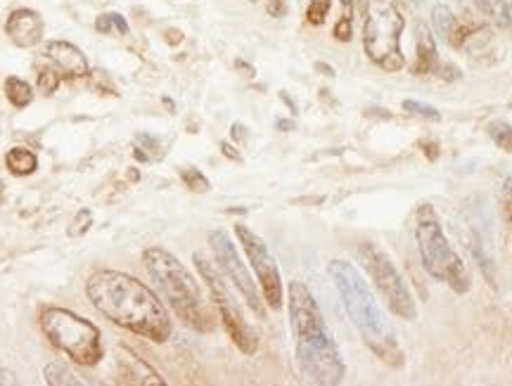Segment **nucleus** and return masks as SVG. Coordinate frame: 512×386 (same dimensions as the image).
I'll return each mask as SVG.
<instances>
[{"label":"nucleus","mask_w":512,"mask_h":386,"mask_svg":"<svg viewBox=\"0 0 512 386\" xmlns=\"http://www.w3.org/2000/svg\"><path fill=\"white\" fill-rule=\"evenodd\" d=\"M86 294L93 306L114 325L164 344L171 339L174 325L155 292L133 275L119 270H95L86 282Z\"/></svg>","instance_id":"1"},{"label":"nucleus","mask_w":512,"mask_h":386,"mask_svg":"<svg viewBox=\"0 0 512 386\" xmlns=\"http://www.w3.org/2000/svg\"><path fill=\"white\" fill-rule=\"evenodd\" d=\"M287 311H290V327L302 377L318 386L342 384L347 377V365L316 297L304 282L294 280L287 287Z\"/></svg>","instance_id":"2"},{"label":"nucleus","mask_w":512,"mask_h":386,"mask_svg":"<svg viewBox=\"0 0 512 386\" xmlns=\"http://www.w3.org/2000/svg\"><path fill=\"white\" fill-rule=\"evenodd\" d=\"M328 275L335 285L344 311H347L351 325L361 334L363 344L375 353L389 368H403V349L399 344L392 320L382 311L380 301L370 289L366 278L354 263L347 259H332L328 263Z\"/></svg>","instance_id":"3"},{"label":"nucleus","mask_w":512,"mask_h":386,"mask_svg":"<svg viewBox=\"0 0 512 386\" xmlns=\"http://www.w3.org/2000/svg\"><path fill=\"white\" fill-rule=\"evenodd\" d=\"M143 261L152 282L162 292L166 304L174 308L178 320H183V325L202 334L214 330V313L204 304L200 282L192 278L190 270L174 254L162 247H150L143 254Z\"/></svg>","instance_id":"4"},{"label":"nucleus","mask_w":512,"mask_h":386,"mask_svg":"<svg viewBox=\"0 0 512 386\" xmlns=\"http://www.w3.org/2000/svg\"><path fill=\"white\" fill-rule=\"evenodd\" d=\"M415 242L422 259V268L432 280L444 282L456 294H467L472 289V275L460 259L453 244L448 242L437 211L432 204H422L415 214Z\"/></svg>","instance_id":"5"},{"label":"nucleus","mask_w":512,"mask_h":386,"mask_svg":"<svg viewBox=\"0 0 512 386\" xmlns=\"http://www.w3.org/2000/svg\"><path fill=\"white\" fill-rule=\"evenodd\" d=\"M363 50L382 72L396 74L406 67L401 36L406 17L394 0H366L363 3Z\"/></svg>","instance_id":"6"},{"label":"nucleus","mask_w":512,"mask_h":386,"mask_svg":"<svg viewBox=\"0 0 512 386\" xmlns=\"http://www.w3.org/2000/svg\"><path fill=\"white\" fill-rule=\"evenodd\" d=\"M41 330L55 349L67 353L76 365H83V368L98 365L100 358L105 356L98 327L91 320L67 311V308H46L41 313Z\"/></svg>","instance_id":"7"},{"label":"nucleus","mask_w":512,"mask_h":386,"mask_svg":"<svg viewBox=\"0 0 512 386\" xmlns=\"http://www.w3.org/2000/svg\"><path fill=\"white\" fill-rule=\"evenodd\" d=\"M358 259H361L363 270L368 273L370 282L375 285L377 294H380L389 311L396 318L406 320V323H415L418 320V301H415L411 287L403 280L401 270L396 268L392 256L373 242H363L358 247Z\"/></svg>","instance_id":"8"},{"label":"nucleus","mask_w":512,"mask_h":386,"mask_svg":"<svg viewBox=\"0 0 512 386\" xmlns=\"http://www.w3.org/2000/svg\"><path fill=\"white\" fill-rule=\"evenodd\" d=\"M192 261H195V268L200 270L202 280L207 282L211 301H214L216 311H219L223 330H226L230 342L238 346V351L245 353V356H254V353L259 351V337H256L252 325H249L245 315H242L238 301H235L233 292H230L228 287V278L221 273V268H216L214 263L204 259L202 254L192 256Z\"/></svg>","instance_id":"9"},{"label":"nucleus","mask_w":512,"mask_h":386,"mask_svg":"<svg viewBox=\"0 0 512 386\" xmlns=\"http://www.w3.org/2000/svg\"><path fill=\"white\" fill-rule=\"evenodd\" d=\"M235 235H238L242 249H245L249 266H252L256 278H259L261 294H264L266 306L271 308V311H280L285 301V289H283V278H280V268L273 259L271 249H268V244L261 240L254 230H249L247 225L242 223L235 225Z\"/></svg>","instance_id":"10"},{"label":"nucleus","mask_w":512,"mask_h":386,"mask_svg":"<svg viewBox=\"0 0 512 386\" xmlns=\"http://www.w3.org/2000/svg\"><path fill=\"white\" fill-rule=\"evenodd\" d=\"M209 247H211V252H214V259H216V263H219L221 273L226 275L228 282H233V287L242 294V299L247 301V306L252 308V313L256 315V318L264 320L266 318V306H264L266 301H261L259 287H256V282L252 280V275H249L247 266L242 263L238 249H235V244L230 242L228 233H223V230H211Z\"/></svg>","instance_id":"11"},{"label":"nucleus","mask_w":512,"mask_h":386,"mask_svg":"<svg viewBox=\"0 0 512 386\" xmlns=\"http://www.w3.org/2000/svg\"><path fill=\"white\" fill-rule=\"evenodd\" d=\"M479 199H467L463 207V228L465 247L470 249L472 259L477 261L484 280L496 287V259H494V237H491V221L482 207H477Z\"/></svg>","instance_id":"12"},{"label":"nucleus","mask_w":512,"mask_h":386,"mask_svg":"<svg viewBox=\"0 0 512 386\" xmlns=\"http://www.w3.org/2000/svg\"><path fill=\"white\" fill-rule=\"evenodd\" d=\"M38 60L48 62L50 67H55L57 72H60L62 79H69V81L83 79V76L91 74V67H88V60L86 55H83V50L67 41H48L43 45Z\"/></svg>","instance_id":"13"},{"label":"nucleus","mask_w":512,"mask_h":386,"mask_svg":"<svg viewBox=\"0 0 512 386\" xmlns=\"http://www.w3.org/2000/svg\"><path fill=\"white\" fill-rule=\"evenodd\" d=\"M432 24H434V31H437V34L444 38L453 50H465L467 43L475 38L479 29H482V24L463 22V19H458L456 12L448 8V5H434Z\"/></svg>","instance_id":"14"},{"label":"nucleus","mask_w":512,"mask_h":386,"mask_svg":"<svg viewBox=\"0 0 512 386\" xmlns=\"http://www.w3.org/2000/svg\"><path fill=\"white\" fill-rule=\"evenodd\" d=\"M5 34L17 48H34L43 41L46 24H43V17L36 10L19 8L10 12L8 22H5Z\"/></svg>","instance_id":"15"},{"label":"nucleus","mask_w":512,"mask_h":386,"mask_svg":"<svg viewBox=\"0 0 512 386\" xmlns=\"http://www.w3.org/2000/svg\"><path fill=\"white\" fill-rule=\"evenodd\" d=\"M117 372L121 384H136V386H164V377L147 365L143 358L136 356L126 346H119L117 351Z\"/></svg>","instance_id":"16"},{"label":"nucleus","mask_w":512,"mask_h":386,"mask_svg":"<svg viewBox=\"0 0 512 386\" xmlns=\"http://www.w3.org/2000/svg\"><path fill=\"white\" fill-rule=\"evenodd\" d=\"M415 31H418V38H415V64L411 72L415 76H430V74L437 76L441 62H444L439 57L437 36H434V31L422 22H418Z\"/></svg>","instance_id":"17"},{"label":"nucleus","mask_w":512,"mask_h":386,"mask_svg":"<svg viewBox=\"0 0 512 386\" xmlns=\"http://www.w3.org/2000/svg\"><path fill=\"white\" fill-rule=\"evenodd\" d=\"M477 12L501 29H512V0H472Z\"/></svg>","instance_id":"18"},{"label":"nucleus","mask_w":512,"mask_h":386,"mask_svg":"<svg viewBox=\"0 0 512 386\" xmlns=\"http://www.w3.org/2000/svg\"><path fill=\"white\" fill-rule=\"evenodd\" d=\"M5 166H8V171L12 176H31L38 169V157L27 147H15V150H10L5 154Z\"/></svg>","instance_id":"19"},{"label":"nucleus","mask_w":512,"mask_h":386,"mask_svg":"<svg viewBox=\"0 0 512 386\" xmlns=\"http://www.w3.org/2000/svg\"><path fill=\"white\" fill-rule=\"evenodd\" d=\"M5 98H8L12 107L24 109L34 102V88L24 79H19V76H10V79H5Z\"/></svg>","instance_id":"20"},{"label":"nucleus","mask_w":512,"mask_h":386,"mask_svg":"<svg viewBox=\"0 0 512 386\" xmlns=\"http://www.w3.org/2000/svg\"><path fill=\"white\" fill-rule=\"evenodd\" d=\"M342 3V17L337 19L335 29L332 34L339 43H349L354 38V10H356V0H339Z\"/></svg>","instance_id":"21"},{"label":"nucleus","mask_w":512,"mask_h":386,"mask_svg":"<svg viewBox=\"0 0 512 386\" xmlns=\"http://www.w3.org/2000/svg\"><path fill=\"white\" fill-rule=\"evenodd\" d=\"M46 382L53 384V386H83L86 382L83 379H79V375H74L72 370L67 368L64 363H50L46 365Z\"/></svg>","instance_id":"22"},{"label":"nucleus","mask_w":512,"mask_h":386,"mask_svg":"<svg viewBox=\"0 0 512 386\" xmlns=\"http://www.w3.org/2000/svg\"><path fill=\"white\" fill-rule=\"evenodd\" d=\"M36 67H38V81H36L38 90H41L43 95H53L62 83L60 72H57L55 67H50L48 62H41V60L36 62Z\"/></svg>","instance_id":"23"},{"label":"nucleus","mask_w":512,"mask_h":386,"mask_svg":"<svg viewBox=\"0 0 512 386\" xmlns=\"http://www.w3.org/2000/svg\"><path fill=\"white\" fill-rule=\"evenodd\" d=\"M486 133H489V138L494 140L496 147H501L503 152L512 154V126L508 124V121H503V119L491 121L489 128H486Z\"/></svg>","instance_id":"24"},{"label":"nucleus","mask_w":512,"mask_h":386,"mask_svg":"<svg viewBox=\"0 0 512 386\" xmlns=\"http://www.w3.org/2000/svg\"><path fill=\"white\" fill-rule=\"evenodd\" d=\"M403 112L413 114V117L427 119V121H441V112L437 107L427 105V102H418V100H403Z\"/></svg>","instance_id":"25"},{"label":"nucleus","mask_w":512,"mask_h":386,"mask_svg":"<svg viewBox=\"0 0 512 386\" xmlns=\"http://www.w3.org/2000/svg\"><path fill=\"white\" fill-rule=\"evenodd\" d=\"M91 225H93V214H91V209H79V211H76L74 221L69 223L67 235H69V237H74V240H79V237H83V235L88 233V230H91Z\"/></svg>","instance_id":"26"},{"label":"nucleus","mask_w":512,"mask_h":386,"mask_svg":"<svg viewBox=\"0 0 512 386\" xmlns=\"http://www.w3.org/2000/svg\"><path fill=\"white\" fill-rule=\"evenodd\" d=\"M332 0H311L309 8H306V22L313 24V27H320L328 19Z\"/></svg>","instance_id":"27"},{"label":"nucleus","mask_w":512,"mask_h":386,"mask_svg":"<svg viewBox=\"0 0 512 386\" xmlns=\"http://www.w3.org/2000/svg\"><path fill=\"white\" fill-rule=\"evenodd\" d=\"M181 178H183L185 188H190L192 192H207L211 188L209 178L204 176L202 171H197V169H183L181 171Z\"/></svg>","instance_id":"28"},{"label":"nucleus","mask_w":512,"mask_h":386,"mask_svg":"<svg viewBox=\"0 0 512 386\" xmlns=\"http://www.w3.org/2000/svg\"><path fill=\"white\" fill-rule=\"evenodd\" d=\"M498 199H501V211H503V218L505 223L512 228V178H503L501 183V192H498Z\"/></svg>","instance_id":"29"},{"label":"nucleus","mask_w":512,"mask_h":386,"mask_svg":"<svg viewBox=\"0 0 512 386\" xmlns=\"http://www.w3.org/2000/svg\"><path fill=\"white\" fill-rule=\"evenodd\" d=\"M88 76H91V86L98 90V93H102V95H119V90L112 86V81L107 79L105 72L95 69V72H91Z\"/></svg>","instance_id":"30"},{"label":"nucleus","mask_w":512,"mask_h":386,"mask_svg":"<svg viewBox=\"0 0 512 386\" xmlns=\"http://www.w3.org/2000/svg\"><path fill=\"white\" fill-rule=\"evenodd\" d=\"M418 147H420V152L425 154L427 159H430V162H437L439 154H441V147H439L437 140H420Z\"/></svg>","instance_id":"31"},{"label":"nucleus","mask_w":512,"mask_h":386,"mask_svg":"<svg viewBox=\"0 0 512 386\" xmlns=\"http://www.w3.org/2000/svg\"><path fill=\"white\" fill-rule=\"evenodd\" d=\"M266 10L271 17H283L287 12V0H268Z\"/></svg>","instance_id":"32"},{"label":"nucleus","mask_w":512,"mask_h":386,"mask_svg":"<svg viewBox=\"0 0 512 386\" xmlns=\"http://www.w3.org/2000/svg\"><path fill=\"white\" fill-rule=\"evenodd\" d=\"M112 17H110V12H107V15H100L98 19H95V31H98V34H107L110 36L112 34Z\"/></svg>","instance_id":"33"},{"label":"nucleus","mask_w":512,"mask_h":386,"mask_svg":"<svg viewBox=\"0 0 512 386\" xmlns=\"http://www.w3.org/2000/svg\"><path fill=\"white\" fill-rule=\"evenodd\" d=\"M110 17H112V27L117 29L121 36H126L128 34V22L124 19V15H119V12H110Z\"/></svg>","instance_id":"34"},{"label":"nucleus","mask_w":512,"mask_h":386,"mask_svg":"<svg viewBox=\"0 0 512 386\" xmlns=\"http://www.w3.org/2000/svg\"><path fill=\"white\" fill-rule=\"evenodd\" d=\"M221 152L226 154L230 162H242V154H240L238 150H235V147L230 145V143H221Z\"/></svg>","instance_id":"35"},{"label":"nucleus","mask_w":512,"mask_h":386,"mask_svg":"<svg viewBox=\"0 0 512 386\" xmlns=\"http://www.w3.org/2000/svg\"><path fill=\"white\" fill-rule=\"evenodd\" d=\"M0 384H3V386H12V384H17L15 372H10V370H5V368H0Z\"/></svg>","instance_id":"36"},{"label":"nucleus","mask_w":512,"mask_h":386,"mask_svg":"<svg viewBox=\"0 0 512 386\" xmlns=\"http://www.w3.org/2000/svg\"><path fill=\"white\" fill-rule=\"evenodd\" d=\"M233 138L235 140H245L247 138V128L242 124H233Z\"/></svg>","instance_id":"37"},{"label":"nucleus","mask_w":512,"mask_h":386,"mask_svg":"<svg viewBox=\"0 0 512 386\" xmlns=\"http://www.w3.org/2000/svg\"><path fill=\"white\" fill-rule=\"evenodd\" d=\"M166 36H169V38H166V41H169V43H181L183 41V36H181V31H176V29H171V31H166Z\"/></svg>","instance_id":"38"},{"label":"nucleus","mask_w":512,"mask_h":386,"mask_svg":"<svg viewBox=\"0 0 512 386\" xmlns=\"http://www.w3.org/2000/svg\"><path fill=\"white\" fill-rule=\"evenodd\" d=\"M278 128H280V131H294V121L292 119H280Z\"/></svg>","instance_id":"39"},{"label":"nucleus","mask_w":512,"mask_h":386,"mask_svg":"<svg viewBox=\"0 0 512 386\" xmlns=\"http://www.w3.org/2000/svg\"><path fill=\"white\" fill-rule=\"evenodd\" d=\"M316 69H318V72H325V76H335V69H332L330 64L318 62V64H316Z\"/></svg>","instance_id":"40"},{"label":"nucleus","mask_w":512,"mask_h":386,"mask_svg":"<svg viewBox=\"0 0 512 386\" xmlns=\"http://www.w3.org/2000/svg\"><path fill=\"white\" fill-rule=\"evenodd\" d=\"M3 197H5V185L0 183V202H3Z\"/></svg>","instance_id":"41"},{"label":"nucleus","mask_w":512,"mask_h":386,"mask_svg":"<svg viewBox=\"0 0 512 386\" xmlns=\"http://www.w3.org/2000/svg\"><path fill=\"white\" fill-rule=\"evenodd\" d=\"M358 3H361V5H363V3H366V0H358Z\"/></svg>","instance_id":"42"},{"label":"nucleus","mask_w":512,"mask_h":386,"mask_svg":"<svg viewBox=\"0 0 512 386\" xmlns=\"http://www.w3.org/2000/svg\"><path fill=\"white\" fill-rule=\"evenodd\" d=\"M413 3H415V0H413Z\"/></svg>","instance_id":"43"}]
</instances>
